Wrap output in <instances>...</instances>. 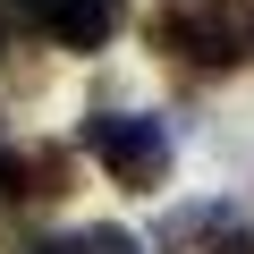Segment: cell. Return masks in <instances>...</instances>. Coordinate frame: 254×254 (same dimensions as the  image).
Segmentation results:
<instances>
[{"instance_id": "cell-2", "label": "cell", "mask_w": 254, "mask_h": 254, "mask_svg": "<svg viewBox=\"0 0 254 254\" xmlns=\"http://www.w3.org/2000/svg\"><path fill=\"white\" fill-rule=\"evenodd\" d=\"M153 43H161L170 60H187V68H229V60H246L229 0H187V9L153 17Z\"/></svg>"}, {"instance_id": "cell-4", "label": "cell", "mask_w": 254, "mask_h": 254, "mask_svg": "<svg viewBox=\"0 0 254 254\" xmlns=\"http://www.w3.org/2000/svg\"><path fill=\"white\" fill-rule=\"evenodd\" d=\"M43 26H51L60 51H102V43L119 34V0H51Z\"/></svg>"}, {"instance_id": "cell-1", "label": "cell", "mask_w": 254, "mask_h": 254, "mask_svg": "<svg viewBox=\"0 0 254 254\" xmlns=\"http://www.w3.org/2000/svg\"><path fill=\"white\" fill-rule=\"evenodd\" d=\"M85 153H93V161L110 170V187H127V195L170 187V127H161V119L102 110V119H85Z\"/></svg>"}, {"instance_id": "cell-9", "label": "cell", "mask_w": 254, "mask_h": 254, "mask_svg": "<svg viewBox=\"0 0 254 254\" xmlns=\"http://www.w3.org/2000/svg\"><path fill=\"white\" fill-rule=\"evenodd\" d=\"M0 51H9V34H0Z\"/></svg>"}, {"instance_id": "cell-8", "label": "cell", "mask_w": 254, "mask_h": 254, "mask_svg": "<svg viewBox=\"0 0 254 254\" xmlns=\"http://www.w3.org/2000/svg\"><path fill=\"white\" fill-rule=\"evenodd\" d=\"M26 9H51V0H26Z\"/></svg>"}, {"instance_id": "cell-7", "label": "cell", "mask_w": 254, "mask_h": 254, "mask_svg": "<svg viewBox=\"0 0 254 254\" xmlns=\"http://www.w3.org/2000/svg\"><path fill=\"white\" fill-rule=\"evenodd\" d=\"M229 9H237V43L254 51V0H229Z\"/></svg>"}, {"instance_id": "cell-5", "label": "cell", "mask_w": 254, "mask_h": 254, "mask_svg": "<svg viewBox=\"0 0 254 254\" xmlns=\"http://www.w3.org/2000/svg\"><path fill=\"white\" fill-rule=\"evenodd\" d=\"M0 178H9V195H26V203H51V195L68 187V161H60V153H9Z\"/></svg>"}, {"instance_id": "cell-6", "label": "cell", "mask_w": 254, "mask_h": 254, "mask_svg": "<svg viewBox=\"0 0 254 254\" xmlns=\"http://www.w3.org/2000/svg\"><path fill=\"white\" fill-rule=\"evenodd\" d=\"M76 254H153V246H136L127 229H110V220H102V229H85V237H76Z\"/></svg>"}, {"instance_id": "cell-3", "label": "cell", "mask_w": 254, "mask_h": 254, "mask_svg": "<svg viewBox=\"0 0 254 254\" xmlns=\"http://www.w3.org/2000/svg\"><path fill=\"white\" fill-rule=\"evenodd\" d=\"M161 254H254V220L237 203H178L161 229H153Z\"/></svg>"}]
</instances>
